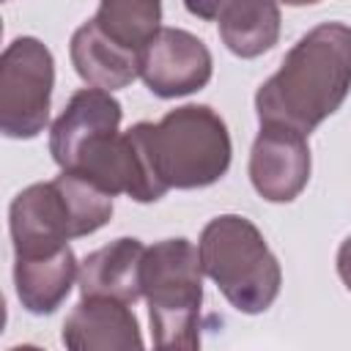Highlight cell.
<instances>
[{
  "mask_svg": "<svg viewBox=\"0 0 351 351\" xmlns=\"http://www.w3.org/2000/svg\"><path fill=\"white\" fill-rule=\"evenodd\" d=\"M351 88V27L324 22L304 33L255 93L261 123L310 134L346 101Z\"/></svg>",
  "mask_w": 351,
  "mask_h": 351,
  "instance_id": "6da1fadb",
  "label": "cell"
},
{
  "mask_svg": "<svg viewBox=\"0 0 351 351\" xmlns=\"http://www.w3.org/2000/svg\"><path fill=\"white\" fill-rule=\"evenodd\" d=\"M337 274H340V280L346 282V288L351 291V236L340 244V250H337Z\"/></svg>",
  "mask_w": 351,
  "mask_h": 351,
  "instance_id": "e0dca14e",
  "label": "cell"
},
{
  "mask_svg": "<svg viewBox=\"0 0 351 351\" xmlns=\"http://www.w3.org/2000/svg\"><path fill=\"white\" fill-rule=\"evenodd\" d=\"M112 217V195L80 173L63 170L58 178L22 189L8 211L16 258L58 252L69 239L88 236Z\"/></svg>",
  "mask_w": 351,
  "mask_h": 351,
  "instance_id": "7a4b0ae2",
  "label": "cell"
},
{
  "mask_svg": "<svg viewBox=\"0 0 351 351\" xmlns=\"http://www.w3.org/2000/svg\"><path fill=\"white\" fill-rule=\"evenodd\" d=\"M285 5H313V3H321V0H280Z\"/></svg>",
  "mask_w": 351,
  "mask_h": 351,
  "instance_id": "ac0fdd59",
  "label": "cell"
},
{
  "mask_svg": "<svg viewBox=\"0 0 351 351\" xmlns=\"http://www.w3.org/2000/svg\"><path fill=\"white\" fill-rule=\"evenodd\" d=\"M143 296L156 348L192 351L200 346L203 266L192 241L165 239L145 250Z\"/></svg>",
  "mask_w": 351,
  "mask_h": 351,
  "instance_id": "5b68a950",
  "label": "cell"
},
{
  "mask_svg": "<svg viewBox=\"0 0 351 351\" xmlns=\"http://www.w3.org/2000/svg\"><path fill=\"white\" fill-rule=\"evenodd\" d=\"M225 47L239 58H258L280 38V8L274 0H230L217 16Z\"/></svg>",
  "mask_w": 351,
  "mask_h": 351,
  "instance_id": "5bb4252c",
  "label": "cell"
},
{
  "mask_svg": "<svg viewBox=\"0 0 351 351\" xmlns=\"http://www.w3.org/2000/svg\"><path fill=\"white\" fill-rule=\"evenodd\" d=\"M71 63L77 74L90 85L101 90H118L132 85L140 77V60L143 52H134L118 41H112L93 19L80 25L71 36Z\"/></svg>",
  "mask_w": 351,
  "mask_h": 351,
  "instance_id": "7c38bea8",
  "label": "cell"
},
{
  "mask_svg": "<svg viewBox=\"0 0 351 351\" xmlns=\"http://www.w3.org/2000/svg\"><path fill=\"white\" fill-rule=\"evenodd\" d=\"M230 0H184L186 11L197 19H217Z\"/></svg>",
  "mask_w": 351,
  "mask_h": 351,
  "instance_id": "2e32d148",
  "label": "cell"
},
{
  "mask_svg": "<svg viewBox=\"0 0 351 351\" xmlns=\"http://www.w3.org/2000/svg\"><path fill=\"white\" fill-rule=\"evenodd\" d=\"M52 85V52L33 36L11 41L0 58V132L14 140H30L44 132Z\"/></svg>",
  "mask_w": 351,
  "mask_h": 351,
  "instance_id": "8992f818",
  "label": "cell"
},
{
  "mask_svg": "<svg viewBox=\"0 0 351 351\" xmlns=\"http://www.w3.org/2000/svg\"><path fill=\"white\" fill-rule=\"evenodd\" d=\"M208 47L181 27H159L145 44L140 60V77L159 99H176L200 90L211 80Z\"/></svg>",
  "mask_w": 351,
  "mask_h": 351,
  "instance_id": "52a82bcc",
  "label": "cell"
},
{
  "mask_svg": "<svg viewBox=\"0 0 351 351\" xmlns=\"http://www.w3.org/2000/svg\"><path fill=\"white\" fill-rule=\"evenodd\" d=\"M307 134L280 123H261L250 151V181L255 192L269 203H291L307 186Z\"/></svg>",
  "mask_w": 351,
  "mask_h": 351,
  "instance_id": "ba28073f",
  "label": "cell"
},
{
  "mask_svg": "<svg viewBox=\"0 0 351 351\" xmlns=\"http://www.w3.org/2000/svg\"><path fill=\"white\" fill-rule=\"evenodd\" d=\"M197 252L203 274L217 282L239 313H263L277 299L282 282L280 263L247 217H214L200 233Z\"/></svg>",
  "mask_w": 351,
  "mask_h": 351,
  "instance_id": "277c9868",
  "label": "cell"
},
{
  "mask_svg": "<svg viewBox=\"0 0 351 351\" xmlns=\"http://www.w3.org/2000/svg\"><path fill=\"white\" fill-rule=\"evenodd\" d=\"M63 346L71 351H132L143 348V335L126 302L82 296L63 321Z\"/></svg>",
  "mask_w": 351,
  "mask_h": 351,
  "instance_id": "30bf717a",
  "label": "cell"
},
{
  "mask_svg": "<svg viewBox=\"0 0 351 351\" xmlns=\"http://www.w3.org/2000/svg\"><path fill=\"white\" fill-rule=\"evenodd\" d=\"M77 274H80V263L69 244L49 255L16 258L14 263L16 296L27 313L49 315L66 302Z\"/></svg>",
  "mask_w": 351,
  "mask_h": 351,
  "instance_id": "4fadbf2b",
  "label": "cell"
},
{
  "mask_svg": "<svg viewBox=\"0 0 351 351\" xmlns=\"http://www.w3.org/2000/svg\"><path fill=\"white\" fill-rule=\"evenodd\" d=\"M121 101L101 88L77 90L49 129V151L60 170H74L82 154L121 126Z\"/></svg>",
  "mask_w": 351,
  "mask_h": 351,
  "instance_id": "9c48e42d",
  "label": "cell"
},
{
  "mask_svg": "<svg viewBox=\"0 0 351 351\" xmlns=\"http://www.w3.org/2000/svg\"><path fill=\"white\" fill-rule=\"evenodd\" d=\"M93 22L118 44L143 52L159 33L162 5L159 0H101Z\"/></svg>",
  "mask_w": 351,
  "mask_h": 351,
  "instance_id": "9a60e30c",
  "label": "cell"
},
{
  "mask_svg": "<svg viewBox=\"0 0 351 351\" xmlns=\"http://www.w3.org/2000/svg\"><path fill=\"white\" fill-rule=\"evenodd\" d=\"M143 241L115 239L80 263V293L82 296H107L126 304H134L143 296Z\"/></svg>",
  "mask_w": 351,
  "mask_h": 351,
  "instance_id": "8fae6325",
  "label": "cell"
},
{
  "mask_svg": "<svg viewBox=\"0 0 351 351\" xmlns=\"http://www.w3.org/2000/svg\"><path fill=\"white\" fill-rule=\"evenodd\" d=\"M156 178L167 189H200L217 184L230 167V134L206 104L170 110L159 123H140Z\"/></svg>",
  "mask_w": 351,
  "mask_h": 351,
  "instance_id": "3957f363",
  "label": "cell"
}]
</instances>
